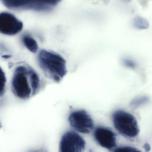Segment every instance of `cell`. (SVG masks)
<instances>
[{
	"label": "cell",
	"mask_w": 152,
	"mask_h": 152,
	"mask_svg": "<svg viewBox=\"0 0 152 152\" xmlns=\"http://www.w3.org/2000/svg\"><path fill=\"white\" fill-rule=\"evenodd\" d=\"M41 87L40 78L31 66L22 65L16 67L12 77L11 88L19 98L26 99L39 93Z\"/></svg>",
	"instance_id": "6da1fadb"
},
{
	"label": "cell",
	"mask_w": 152,
	"mask_h": 152,
	"mask_svg": "<svg viewBox=\"0 0 152 152\" xmlns=\"http://www.w3.org/2000/svg\"><path fill=\"white\" fill-rule=\"evenodd\" d=\"M38 60L46 76L55 82H61L67 74L66 61L58 53L42 50L39 52Z\"/></svg>",
	"instance_id": "7a4b0ae2"
},
{
	"label": "cell",
	"mask_w": 152,
	"mask_h": 152,
	"mask_svg": "<svg viewBox=\"0 0 152 152\" xmlns=\"http://www.w3.org/2000/svg\"><path fill=\"white\" fill-rule=\"evenodd\" d=\"M113 120L115 129L124 137L134 138L139 133L137 121L132 114L123 110H118L114 113Z\"/></svg>",
	"instance_id": "3957f363"
},
{
	"label": "cell",
	"mask_w": 152,
	"mask_h": 152,
	"mask_svg": "<svg viewBox=\"0 0 152 152\" xmlns=\"http://www.w3.org/2000/svg\"><path fill=\"white\" fill-rule=\"evenodd\" d=\"M68 121L71 126L80 133L88 134L94 129L93 119L84 110L72 112L69 115Z\"/></svg>",
	"instance_id": "277c9868"
},
{
	"label": "cell",
	"mask_w": 152,
	"mask_h": 152,
	"mask_svg": "<svg viewBox=\"0 0 152 152\" xmlns=\"http://www.w3.org/2000/svg\"><path fill=\"white\" fill-rule=\"evenodd\" d=\"M60 2L59 1H4V5L12 10H33L38 11L53 10Z\"/></svg>",
	"instance_id": "5b68a950"
},
{
	"label": "cell",
	"mask_w": 152,
	"mask_h": 152,
	"mask_svg": "<svg viewBox=\"0 0 152 152\" xmlns=\"http://www.w3.org/2000/svg\"><path fill=\"white\" fill-rule=\"evenodd\" d=\"M86 143L83 138L75 132L65 133L59 143L60 152H84Z\"/></svg>",
	"instance_id": "8992f818"
},
{
	"label": "cell",
	"mask_w": 152,
	"mask_h": 152,
	"mask_svg": "<svg viewBox=\"0 0 152 152\" xmlns=\"http://www.w3.org/2000/svg\"><path fill=\"white\" fill-rule=\"evenodd\" d=\"M23 25L15 16L8 12L0 13V33L13 36L22 31Z\"/></svg>",
	"instance_id": "52a82bcc"
},
{
	"label": "cell",
	"mask_w": 152,
	"mask_h": 152,
	"mask_svg": "<svg viewBox=\"0 0 152 152\" xmlns=\"http://www.w3.org/2000/svg\"><path fill=\"white\" fill-rule=\"evenodd\" d=\"M94 135L96 141L102 147L112 150L116 146V135L111 130L104 127H99L95 130Z\"/></svg>",
	"instance_id": "ba28073f"
},
{
	"label": "cell",
	"mask_w": 152,
	"mask_h": 152,
	"mask_svg": "<svg viewBox=\"0 0 152 152\" xmlns=\"http://www.w3.org/2000/svg\"><path fill=\"white\" fill-rule=\"evenodd\" d=\"M23 41L26 48L29 51L32 53H37L39 50V45L33 38L29 35H25L23 37Z\"/></svg>",
	"instance_id": "9c48e42d"
},
{
	"label": "cell",
	"mask_w": 152,
	"mask_h": 152,
	"mask_svg": "<svg viewBox=\"0 0 152 152\" xmlns=\"http://www.w3.org/2000/svg\"><path fill=\"white\" fill-rule=\"evenodd\" d=\"M132 26L138 30H145L149 27V23L145 18L140 16H137L132 21Z\"/></svg>",
	"instance_id": "30bf717a"
},
{
	"label": "cell",
	"mask_w": 152,
	"mask_h": 152,
	"mask_svg": "<svg viewBox=\"0 0 152 152\" xmlns=\"http://www.w3.org/2000/svg\"><path fill=\"white\" fill-rule=\"evenodd\" d=\"M7 77L5 72L0 66V96L4 94L6 90Z\"/></svg>",
	"instance_id": "8fae6325"
},
{
	"label": "cell",
	"mask_w": 152,
	"mask_h": 152,
	"mask_svg": "<svg viewBox=\"0 0 152 152\" xmlns=\"http://www.w3.org/2000/svg\"><path fill=\"white\" fill-rule=\"evenodd\" d=\"M113 152H141L136 148L131 146H123L118 148L114 151Z\"/></svg>",
	"instance_id": "7c38bea8"
},
{
	"label": "cell",
	"mask_w": 152,
	"mask_h": 152,
	"mask_svg": "<svg viewBox=\"0 0 152 152\" xmlns=\"http://www.w3.org/2000/svg\"><path fill=\"white\" fill-rule=\"evenodd\" d=\"M122 62L124 66L130 69H134L137 66V64L135 61L129 58H124Z\"/></svg>",
	"instance_id": "4fadbf2b"
},
{
	"label": "cell",
	"mask_w": 152,
	"mask_h": 152,
	"mask_svg": "<svg viewBox=\"0 0 152 152\" xmlns=\"http://www.w3.org/2000/svg\"><path fill=\"white\" fill-rule=\"evenodd\" d=\"M1 123H0V127H1Z\"/></svg>",
	"instance_id": "5bb4252c"
}]
</instances>
